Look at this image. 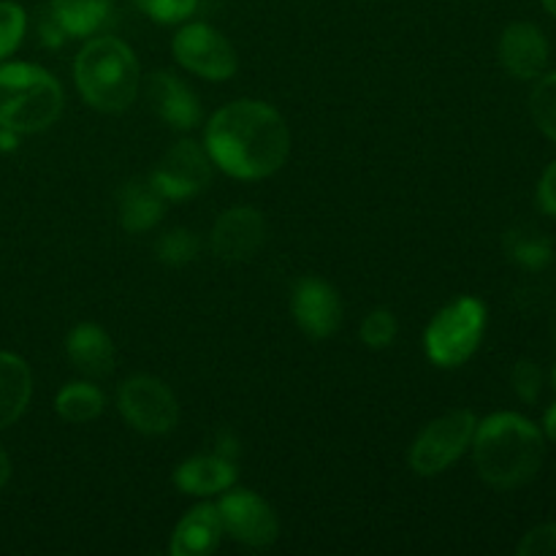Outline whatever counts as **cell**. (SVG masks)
<instances>
[{
	"mask_svg": "<svg viewBox=\"0 0 556 556\" xmlns=\"http://www.w3.org/2000/svg\"><path fill=\"white\" fill-rule=\"evenodd\" d=\"M206 152L237 179H264L286 163L291 134L277 109L261 101H237L212 114Z\"/></svg>",
	"mask_w": 556,
	"mask_h": 556,
	"instance_id": "6da1fadb",
	"label": "cell"
},
{
	"mask_svg": "<svg viewBox=\"0 0 556 556\" xmlns=\"http://www.w3.org/2000/svg\"><path fill=\"white\" fill-rule=\"evenodd\" d=\"M472 454L483 481L494 489H519L541 472L546 459L543 432L516 413H494L478 424Z\"/></svg>",
	"mask_w": 556,
	"mask_h": 556,
	"instance_id": "7a4b0ae2",
	"label": "cell"
},
{
	"mask_svg": "<svg viewBox=\"0 0 556 556\" xmlns=\"http://www.w3.org/2000/svg\"><path fill=\"white\" fill-rule=\"evenodd\" d=\"M74 76L85 101L101 112H123L139 96V60L119 38L87 43L76 58Z\"/></svg>",
	"mask_w": 556,
	"mask_h": 556,
	"instance_id": "3957f363",
	"label": "cell"
},
{
	"mask_svg": "<svg viewBox=\"0 0 556 556\" xmlns=\"http://www.w3.org/2000/svg\"><path fill=\"white\" fill-rule=\"evenodd\" d=\"M63 112V90L49 71L30 63L0 68V128L36 134Z\"/></svg>",
	"mask_w": 556,
	"mask_h": 556,
	"instance_id": "277c9868",
	"label": "cell"
},
{
	"mask_svg": "<svg viewBox=\"0 0 556 556\" xmlns=\"http://www.w3.org/2000/svg\"><path fill=\"white\" fill-rule=\"evenodd\" d=\"M483 331H486V304L481 299L462 296L434 315L424 334V348L438 367H462L478 351Z\"/></svg>",
	"mask_w": 556,
	"mask_h": 556,
	"instance_id": "5b68a950",
	"label": "cell"
},
{
	"mask_svg": "<svg viewBox=\"0 0 556 556\" xmlns=\"http://www.w3.org/2000/svg\"><path fill=\"white\" fill-rule=\"evenodd\" d=\"M476 427L478 421L472 410H454L432 421L413 443L410 467L424 478L440 476L465 454L467 445L472 443Z\"/></svg>",
	"mask_w": 556,
	"mask_h": 556,
	"instance_id": "8992f818",
	"label": "cell"
},
{
	"mask_svg": "<svg viewBox=\"0 0 556 556\" xmlns=\"http://www.w3.org/2000/svg\"><path fill=\"white\" fill-rule=\"evenodd\" d=\"M117 407L125 421L141 434H166L179 421L177 396L152 375L125 380L117 391Z\"/></svg>",
	"mask_w": 556,
	"mask_h": 556,
	"instance_id": "52a82bcc",
	"label": "cell"
},
{
	"mask_svg": "<svg viewBox=\"0 0 556 556\" xmlns=\"http://www.w3.org/2000/svg\"><path fill=\"white\" fill-rule=\"evenodd\" d=\"M172 49L179 65L204 76V79L223 81L237 74V52H233V47L220 30L204 25V22L182 27L174 36Z\"/></svg>",
	"mask_w": 556,
	"mask_h": 556,
	"instance_id": "ba28073f",
	"label": "cell"
},
{
	"mask_svg": "<svg viewBox=\"0 0 556 556\" xmlns=\"http://www.w3.org/2000/svg\"><path fill=\"white\" fill-rule=\"evenodd\" d=\"M220 514L223 530L233 538V541L244 543L250 548H266L277 541L280 535V525L277 516L258 494L248 492V489H237V492L226 494L217 505Z\"/></svg>",
	"mask_w": 556,
	"mask_h": 556,
	"instance_id": "9c48e42d",
	"label": "cell"
},
{
	"mask_svg": "<svg viewBox=\"0 0 556 556\" xmlns=\"http://www.w3.org/2000/svg\"><path fill=\"white\" fill-rule=\"evenodd\" d=\"M212 166L210 152L201 150L195 141H177L152 172V185L161 190L163 199L182 201L201 193L210 185Z\"/></svg>",
	"mask_w": 556,
	"mask_h": 556,
	"instance_id": "30bf717a",
	"label": "cell"
},
{
	"mask_svg": "<svg viewBox=\"0 0 556 556\" xmlns=\"http://www.w3.org/2000/svg\"><path fill=\"white\" fill-rule=\"evenodd\" d=\"M291 313L304 334H309L313 340H326L342 324L340 293L318 277H304L293 288Z\"/></svg>",
	"mask_w": 556,
	"mask_h": 556,
	"instance_id": "8fae6325",
	"label": "cell"
},
{
	"mask_svg": "<svg viewBox=\"0 0 556 556\" xmlns=\"http://www.w3.org/2000/svg\"><path fill=\"white\" fill-rule=\"evenodd\" d=\"M266 239V220L253 206H237L220 215L212 231V250L223 261H250Z\"/></svg>",
	"mask_w": 556,
	"mask_h": 556,
	"instance_id": "7c38bea8",
	"label": "cell"
},
{
	"mask_svg": "<svg viewBox=\"0 0 556 556\" xmlns=\"http://www.w3.org/2000/svg\"><path fill=\"white\" fill-rule=\"evenodd\" d=\"M500 60L516 79H538L548 65V41L532 22H514L500 38Z\"/></svg>",
	"mask_w": 556,
	"mask_h": 556,
	"instance_id": "4fadbf2b",
	"label": "cell"
},
{
	"mask_svg": "<svg viewBox=\"0 0 556 556\" xmlns=\"http://www.w3.org/2000/svg\"><path fill=\"white\" fill-rule=\"evenodd\" d=\"M150 98L155 112L161 114L163 123L172 128L190 130L201 123V103L195 92L174 74L157 71L150 76Z\"/></svg>",
	"mask_w": 556,
	"mask_h": 556,
	"instance_id": "5bb4252c",
	"label": "cell"
},
{
	"mask_svg": "<svg viewBox=\"0 0 556 556\" xmlns=\"http://www.w3.org/2000/svg\"><path fill=\"white\" fill-rule=\"evenodd\" d=\"M71 364L87 378H109L114 372L112 337L96 324H79L65 340Z\"/></svg>",
	"mask_w": 556,
	"mask_h": 556,
	"instance_id": "9a60e30c",
	"label": "cell"
},
{
	"mask_svg": "<svg viewBox=\"0 0 556 556\" xmlns=\"http://www.w3.org/2000/svg\"><path fill=\"white\" fill-rule=\"evenodd\" d=\"M233 481H237V465L223 454L193 456L174 472V483L185 494H195V497L226 492L228 486H233Z\"/></svg>",
	"mask_w": 556,
	"mask_h": 556,
	"instance_id": "2e32d148",
	"label": "cell"
},
{
	"mask_svg": "<svg viewBox=\"0 0 556 556\" xmlns=\"http://www.w3.org/2000/svg\"><path fill=\"white\" fill-rule=\"evenodd\" d=\"M119 226L130 233L150 231L163 217V195L152 179H130L117 193Z\"/></svg>",
	"mask_w": 556,
	"mask_h": 556,
	"instance_id": "e0dca14e",
	"label": "cell"
},
{
	"mask_svg": "<svg viewBox=\"0 0 556 556\" xmlns=\"http://www.w3.org/2000/svg\"><path fill=\"white\" fill-rule=\"evenodd\" d=\"M223 521L215 505H199L177 525L172 538L174 556H204L220 546Z\"/></svg>",
	"mask_w": 556,
	"mask_h": 556,
	"instance_id": "ac0fdd59",
	"label": "cell"
},
{
	"mask_svg": "<svg viewBox=\"0 0 556 556\" xmlns=\"http://www.w3.org/2000/svg\"><path fill=\"white\" fill-rule=\"evenodd\" d=\"M33 394L27 364L14 353L0 351V429L11 427L25 413Z\"/></svg>",
	"mask_w": 556,
	"mask_h": 556,
	"instance_id": "d6986e66",
	"label": "cell"
},
{
	"mask_svg": "<svg viewBox=\"0 0 556 556\" xmlns=\"http://www.w3.org/2000/svg\"><path fill=\"white\" fill-rule=\"evenodd\" d=\"M112 14V0H52V16L68 36H92Z\"/></svg>",
	"mask_w": 556,
	"mask_h": 556,
	"instance_id": "ffe728a7",
	"label": "cell"
},
{
	"mask_svg": "<svg viewBox=\"0 0 556 556\" xmlns=\"http://www.w3.org/2000/svg\"><path fill=\"white\" fill-rule=\"evenodd\" d=\"M503 248L514 264L530 271L546 269L554 258L552 239L543 237L535 228H510L503 237Z\"/></svg>",
	"mask_w": 556,
	"mask_h": 556,
	"instance_id": "44dd1931",
	"label": "cell"
},
{
	"mask_svg": "<svg viewBox=\"0 0 556 556\" xmlns=\"http://www.w3.org/2000/svg\"><path fill=\"white\" fill-rule=\"evenodd\" d=\"M103 391L92 383H68L54 400V410L68 424L96 421L103 413Z\"/></svg>",
	"mask_w": 556,
	"mask_h": 556,
	"instance_id": "7402d4cb",
	"label": "cell"
},
{
	"mask_svg": "<svg viewBox=\"0 0 556 556\" xmlns=\"http://www.w3.org/2000/svg\"><path fill=\"white\" fill-rule=\"evenodd\" d=\"M157 261L166 266H185L199 255V239L185 228H174V231L163 233L155 244Z\"/></svg>",
	"mask_w": 556,
	"mask_h": 556,
	"instance_id": "603a6c76",
	"label": "cell"
},
{
	"mask_svg": "<svg viewBox=\"0 0 556 556\" xmlns=\"http://www.w3.org/2000/svg\"><path fill=\"white\" fill-rule=\"evenodd\" d=\"M530 109L538 128H541L548 139L556 141V71L538 81V87L532 90L530 98Z\"/></svg>",
	"mask_w": 556,
	"mask_h": 556,
	"instance_id": "cb8c5ba5",
	"label": "cell"
},
{
	"mask_svg": "<svg viewBox=\"0 0 556 556\" xmlns=\"http://www.w3.org/2000/svg\"><path fill=\"white\" fill-rule=\"evenodd\" d=\"M25 9L11 3V0H0V60L9 58V54L20 47L22 36H25Z\"/></svg>",
	"mask_w": 556,
	"mask_h": 556,
	"instance_id": "d4e9b609",
	"label": "cell"
},
{
	"mask_svg": "<svg viewBox=\"0 0 556 556\" xmlns=\"http://www.w3.org/2000/svg\"><path fill=\"white\" fill-rule=\"evenodd\" d=\"M134 5L161 25H174V22L188 20L199 0H134Z\"/></svg>",
	"mask_w": 556,
	"mask_h": 556,
	"instance_id": "484cf974",
	"label": "cell"
},
{
	"mask_svg": "<svg viewBox=\"0 0 556 556\" xmlns=\"http://www.w3.org/2000/svg\"><path fill=\"white\" fill-rule=\"evenodd\" d=\"M510 383H514V391L527 402V405H535L543 389L541 367H538L535 362H530V358H521L514 367V372H510Z\"/></svg>",
	"mask_w": 556,
	"mask_h": 556,
	"instance_id": "4316f807",
	"label": "cell"
},
{
	"mask_svg": "<svg viewBox=\"0 0 556 556\" xmlns=\"http://www.w3.org/2000/svg\"><path fill=\"white\" fill-rule=\"evenodd\" d=\"M396 337V318L389 309H375L362 326V340L369 348H389Z\"/></svg>",
	"mask_w": 556,
	"mask_h": 556,
	"instance_id": "83f0119b",
	"label": "cell"
},
{
	"mask_svg": "<svg viewBox=\"0 0 556 556\" xmlns=\"http://www.w3.org/2000/svg\"><path fill=\"white\" fill-rule=\"evenodd\" d=\"M519 556H556V525H541L519 543Z\"/></svg>",
	"mask_w": 556,
	"mask_h": 556,
	"instance_id": "f1b7e54d",
	"label": "cell"
},
{
	"mask_svg": "<svg viewBox=\"0 0 556 556\" xmlns=\"http://www.w3.org/2000/svg\"><path fill=\"white\" fill-rule=\"evenodd\" d=\"M538 204L546 215L556 217V161L543 172L541 185H538Z\"/></svg>",
	"mask_w": 556,
	"mask_h": 556,
	"instance_id": "f546056e",
	"label": "cell"
},
{
	"mask_svg": "<svg viewBox=\"0 0 556 556\" xmlns=\"http://www.w3.org/2000/svg\"><path fill=\"white\" fill-rule=\"evenodd\" d=\"M543 429H546L548 438H552L554 443H556V402H554L552 407H548L546 416H543Z\"/></svg>",
	"mask_w": 556,
	"mask_h": 556,
	"instance_id": "4dcf8cb0",
	"label": "cell"
},
{
	"mask_svg": "<svg viewBox=\"0 0 556 556\" xmlns=\"http://www.w3.org/2000/svg\"><path fill=\"white\" fill-rule=\"evenodd\" d=\"M9 478H11V462H9V456H5V451L0 448V489L9 483Z\"/></svg>",
	"mask_w": 556,
	"mask_h": 556,
	"instance_id": "1f68e13d",
	"label": "cell"
},
{
	"mask_svg": "<svg viewBox=\"0 0 556 556\" xmlns=\"http://www.w3.org/2000/svg\"><path fill=\"white\" fill-rule=\"evenodd\" d=\"M541 3H543V9L548 11V14L556 16V0H541Z\"/></svg>",
	"mask_w": 556,
	"mask_h": 556,
	"instance_id": "d6a6232c",
	"label": "cell"
},
{
	"mask_svg": "<svg viewBox=\"0 0 556 556\" xmlns=\"http://www.w3.org/2000/svg\"><path fill=\"white\" fill-rule=\"evenodd\" d=\"M552 383H554V389H556V364H554V369H552Z\"/></svg>",
	"mask_w": 556,
	"mask_h": 556,
	"instance_id": "836d02e7",
	"label": "cell"
}]
</instances>
